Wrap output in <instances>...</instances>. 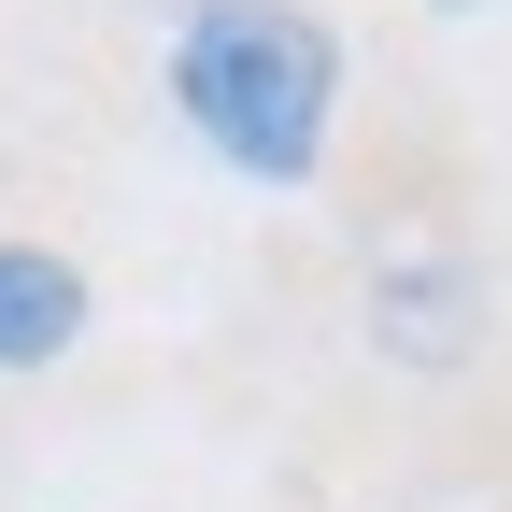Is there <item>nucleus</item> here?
<instances>
[{"label":"nucleus","instance_id":"1","mask_svg":"<svg viewBox=\"0 0 512 512\" xmlns=\"http://www.w3.org/2000/svg\"><path fill=\"white\" fill-rule=\"evenodd\" d=\"M171 100L228 171L299 185L313 143H328V100H342V43L299 0H200L185 43H171Z\"/></svg>","mask_w":512,"mask_h":512},{"label":"nucleus","instance_id":"2","mask_svg":"<svg viewBox=\"0 0 512 512\" xmlns=\"http://www.w3.org/2000/svg\"><path fill=\"white\" fill-rule=\"evenodd\" d=\"M86 342V271L43 242H0V370H43Z\"/></svg>","mask_w":512,"mask_h":512},{"label":"nucleus","instance_id":"3","mask_svg":"<svg viewBox=\"0 0 512 512\" xmlns=\"http://www.w3.org/2000/svg\"><path fill=\"white\" fill-rule=\"evenodd\" d=\"M384 328H399L413 356H441V342H456V271H427V285H413L399 313H384Z\"/></svg>","mask_w":512,"mask_h":512}]
</instances>
